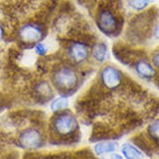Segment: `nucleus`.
I'll return each mask as SVG.
<instances>
[{
    "instance_id": "f257e3e1",
    "label": "nucleus",
    "mask_w": 159,
    "mask_h": 159,
    "mask_svg": "<svg viewBox=\"0 0 159 159\" xmlns=\"http://www.w3.org/2000/svg\"><path fill=\"white\" fill-rule=\"evenodd\" d=\"M55 86L61 90L69 91L78 84V75L73 68L69 67H61L55 71L52 76Z\"/></svg>"
},
{
    "instance_id": "f03ea898",
    "label": "nucleus",
    "mask_w": 159,
    "mask_h": 159,
    "mask_svg": "<svg viewBox=\"0 0 159 159\" xmlns=\"http://www.w3.org/2000/svg\"><path fill=\"white\" fill-rule=\"evenodd\" d=\"M53 126L56 132L61 135H69L78 128L75 117L69 112H62L55 118Z\"/></svg>"
},
{
    "instance_id": "7ed1b4c3",
    "label": "nucleus",
    "mask_w": 159,
    "mask_h": 159,
    "mask_svg": "<svg viewBox=\"0 0 159 159\" xmlns=\"http://www.w3.org/2000/svg\"><path fill=\"white\" fill-rule=\"evenodd\" d=\"M101 80L102 84L107 89H116L121 83V74L117 68L107 66L102 69L101 73Z\"/></svg>"
},
{
    "instance_id": "20e7f679",
    "label": "nucleus",
    "mask_w": 159,
    "mask_h": 159,
    "mask_svg": "<svg viewBox=\"0 0 159 159\" xmlns=\"http://www.w3.org/2000/svg\"><path fill=\"white\" fill-rule=\"evenodd\" d=\"M19 142L24 148H36L42 143V137L38 130L34 128H29L21 133L19 137Z\"/></svg>"
},
{
    "instance_id": "39448f33",
    "label": "nucleus",
    "mask_w": 159,
    "mask_h": 159,
    "mask_svg": "<svg viewBox=\"0 0 159 159\" xmlns=\"http://www.w3.org/2000/svg\"><path fill=\"white\" fill-rule=\"evenodd\" d=\"M98 28L105 34H112L116 30L117 22L114 15L111 12L104 10L99 13L98 18Z\"/></svg>"
},
{
    "instance_id": "423d86ee",
    "label": "nucleus",
    "mask_w": 159,
    "mask_h": 159,
    "mask_svg": "<svg viewBox=\"0 0 159 159\" xmlns=\"http://www.w3.org/2000/svg\"><path fill=\"white\" fill-rule=\"evenodd\" d=\"M19 35L22 40L27 43H37L42 39L43 31L36 24H29L20 29Z\"/></svg>"
},
{
    "instance_id": "0eeeda50",
    "label": "nucleus",
    "mask_w": 159,
    "mask_h": 159,
    "mask_svg": "<svg viewBox=\"0 0 159 159\" xmlns=\"http://www.w3.org/2000/svg\"><path fill=\"white\" fill-rule=\"evenodd\" d=\"M69 55L73 61L80 63L89 56V50L86 45L82 43H74L69 48Z\"/></svg>"
},
{
    "instance_id": "6e6552de",
    "label": "nucleus",
    "mask_w": 159,
    "mask_h": 159,
    "mask_svg": "<svg viewBox=\"0 0 159 159\" xmlns=\"http://www.w3.org/2000/svg\"><path fill=\"white\" fill-rule=\"evenodd\" d=\"M136 71L139 75L145 78H149L154 74V68L152 66L145 60L138 61L136 64Z\"/></svg>"
},
{
    "instance_id": "1a4fd4ad",
    "label": "nucleus",
    "mask_w": 159,
    "mask_h": 159,
    "mask_svg": "<svg viewBox=\"0 0 159 159\" xmlns=\"http://www.w3.org/2000/svg\"><path fill=\"white\" fill-rule=\"evenodd\" d=\"M123 155L127 159H143V154L139 151L135 147H133L131 144L126 143L123 145L122 148Z\"/></svg>"
},
{
    "instance_id": "9d476101",
    "label": "nucleus",
    "mask_w": 159,
    "mask_h": 159,
    "mask_svg": "<svg viewBox=\"0 0 159 159\" xmlns=\"http://www.w3.org/2000/svg\"><path fill=\"white\" fill-rule=\"evenodd\" d=\"M117 148V143L115 142L100 143L94 147V150L98 154H104L114 152Z\"/></svg>"
},
{
    "instance_id": "9b49d317",
    "label": "nucleus",
    "mask_w": 159,
    "mask_h": 159,
    "mask_svg": "<svg viewBox=\"0 0 159 159\" xmlns=\"http://www.w3.org/2000/svg\"><path fill=\"white\" fill-rule=\"evenodd\" d=\"M93 55L96 60L102 62L107 55V46L103 43L95 44L93 48Z\"/></svg>"
},
{
    "instance_id": "f8f14e48",
    "label": "nucleus",
    "mask_w": 159,
    "mask_h": 159,
    "mask_svg": "<svg viewBox=\"0 0 159 159\" xmlns=\"http://www.w3.org/2000/svg\"><path fill=\"white\" fill-rule=\"evenodd\" d=\"M68 101L65 98H58L55 99L51 103V109L53 112H57L68 107Z\"/></svg>"
},
{
    "instance_id": "ddd939ff",
    "label": "nucleus",
    "mask_w": 159,
    "mask_h": 159,
    "mask_svg": "<svg viewBox=\"0 0 159 159\" xmlns=\"http://www.w3.org/2000/svg\"><path fill=\"white\" fill-rule=\"evenodd\" d=\"M152 0H129V4L137 11L143 10L149 5Z\"/></svg>"
},
{
    "instance_id": "4468645a",
    "label": "nucleus",
    "mask_w": 159,
    "mask_h": 159,
    "mask_svg": "<svg viewBox=\"0 0 159 159\" xmlns=\"http://www.w3.org/2000/svg\"><path fill=\"white\" fill-rule=\"evenodd\" d=\"M149 134L154 138L159 139V119L153 121L148 127Z\"/></svg>"
},
{
    "instance_id": "2eb2a0df",
    "label": "nucleus",
    "mask_w": 159,
    "mask_h": 159,
    "mask_svg": "<svg viewBox=\"0 0 159 159\" xmlns=\"http://www.w3.org/2000/svg\"><path fill=\"white\" fill-rule=\"evenodd\" d=\"M39 93L42 95L48 97L50 94L52 93V89L47 83H43V84L39 85Z\"/></svg>"
},
{
    "instance_id": "dca6fc26",
    "label": "nucleus",
    "mask_w": 159,
    "mask_h": 159,
    "mask_svg": "<svg viewBox=\"0 0 159 159\" xmlns=\"http://www.w3.org/2000/svg\"><path fill=\"white\" fill-rule=\"evenodd\" d=\"M35 51L38 54L43 55L46 52V48L43 43H38L35 47Z\"/></svg>"
},
{
    "instance_id": "f3484780",
    "label": "nucleus",
    "mask_w": 159,
    "mask_h": 159,
    "mask_svg": "<svg viewBox=\"0 0 159 159\" xmlns=\"http://www.w3.org/2000/svg\"><path fill=\"white\" fill-rule=\"evenodd\" d=\"M152 63H153L154 66H156L157 68H159V52L155 53L152 57Z\"/></svg>"
},
{
    "instance_id": "a211bd4d",
    "label": "nucleus",
    "mask_w": 159,
    "mask_h": 159,
    "mask_svg": "<svg viewBox=\"0 0 159 159\" xmlns=\"http://www.w3.org/2000/svg\"><path fill=\"white\" fill-rule=\"evenodd\" d=\"M110 159H124V158H123V157L121 156V155H119V154L113 153L112 156H111Z\"/></svg>"
},
{
    "instance_id": "6ab92c4d",
    "label": "nucleus",
    "mask_w": 159,
    "mask_h": 159,
    "mask_svg": "<svg viewBox=\"0 0 159 159\" xmlns=\"http://www.w3.org/2000/svg\"><path fill=\"white\" fill-rule=\"evenodd\" d=\"M3 30L2 29V27L0 26V39L3 38Z\"/></svg>"
}]
</instances>
